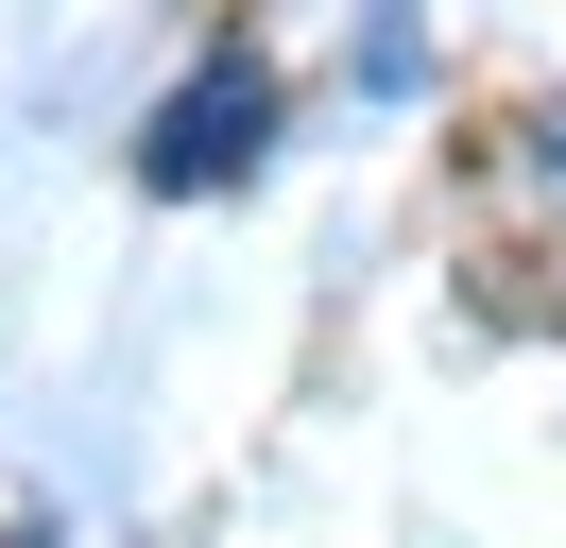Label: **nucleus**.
I'll use <instances>...</instances> for the list:
<instances>
[{
  "instance_id": "nucleus-1",
  "label": "nucleus",
  "mask_w": 566,
  "mask_h": 548,
  "mask_svg": "<svg viewBox=\"0 0 566 548\" xmlns=\"http://www.w3.org/2000/svg\"><path fill=\"white\" fill-rule=\"evenodd\" d=\"M275 155V68L258 52H223V68H189L172 103H155V137H138V189H241V171Z\"/></svg>"
}]
</instances>
